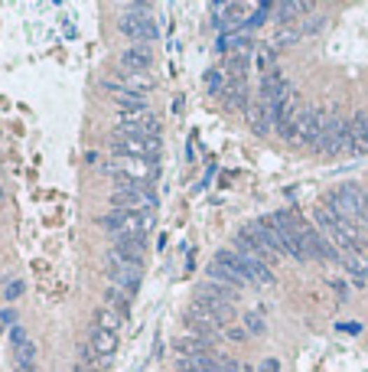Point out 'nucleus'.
<instances>
[{
  "instance_id": "nucleus-2",
  "label": "nucleus",
  "mask_w": 368,
  "mask_h": 372,
  "mask_svg": "<svg viewBox=\"0 0 368 372\" xmlns=\"http://www.w3.org/2000/svg\"><path fill=\"white\" fill-rule=\"evenodd\" d=\"M118 29L134 43H150L157 39V20L150 17V4H127L118 17Z\"/></svg>"
},
{
  "instance_id": "nucleus-27",
  "label": "nucleus",
  "mask_w": 368,
  "mask_h": 372,
  "mask_svg": "<svg viewBox=\"0 0 368 372\" xmlns=\"http://www.w3.org/2000/svg\"><path fill=\"white\" fill-rule=\"evenodd\" d=\"M297 13H313V4H281V7H277V20H281L283 27H287V23H297Z\"/></svg>"
},
{
  "instance_id": "nucleus-25",
  "label": "nucleus",
  "mask_w": 368,
  "mask_h": 372,
  "mask_svg": "<svg viewBox=\"0 0 368 372\" xmlns=\"http://www.w3.org/2000/svg\"><path fill=\"white\" fill-rule=\"evenodd\" d=\"M104 304L111 307V310H118L121 317L131 314V294H127L124 287H118V284H108V287H104Z\"/></svg>"
},
{
  "instance_id": "nucleus-8",
  "label": "nucleus",
  "mask_w": 368,
  "mask_h": 372,
  "mask_svg": "<svg viewBox=\"0 0 368 372\" xmlns=\"http://www.w3.org/2000/svg\"><path fill=\"white\" fill-rule=\"evenodd\" d=\"M111 151L118 157H137V160H160V137H127L111 131Z\"/></svg>"
},
{
  "instance_id": "nucleus-19",
  "label": "nucleus",
  "mask_w": 368,
  "mask_h": 372,
  "mask_svg": "<svg viewBox=\"0 0 368 372\" xmlns=\"http://www.w3.org/2000/svg\"><path fill=\"white\" fill-rule=\"evenodd\" d=\"M225 105L228 108H238V111H248L251 98H248V82H245V78H228V85H225Z\"/></svg>"
},
{
  "instance_id": "nucleus-6",
  "label": "nucleus",
  "mask_w": 368,
  "mask_h": 372,
  "mask_svg": "<svg viewBox=\"0 0 368 372\" xmlns=\"http://www.w3.org/2000/svg\"><path fill=\"white\" fill-rule=\"evenodd\" d=\"M104 275H108V284H118V287H124L127 294H134V291L141 287L143 265H134V261L121 258L118 252H108V255H104Z\"/></svg>"
},
{
  "instance_id": "nucleus-30",
  "label": "nucleus",
  "mask_w": 368,
  "mask_h": 372,
  "mask_svg": "<svg viewBox=\"0 0 368 372\" xmlns=\"http://www.w3.org/2000/svg\"><path fill=\"white\" fill-rule=\"evenodd\" d=\"M251 43H255L251 36H235V39H225L222 46H232V56H235V59H248V53H251Z\"/></svg>"
},
{
  "instance_id": "nucleus-28",
  "label": "nucleus",
  "mask_w": 368,
  "mask_h": 372,
  "mask_svg": "<svg viewBox=\"0 0 368 372\" xmlns=\"http://www.w3.org/2000/svg\"><path fill=\"white\" fill-rule=\"evenodd\" d=\"M277 62V49L274 46H257V53H255V69L264 76V72H271V69H277L274 66Z\"/></svg>"
},
{
  "instance_id": "nucleus-21",
  "label": "nucleus",
  "mask_w": 368,
  "mask_h": 372,
  "mask_svg": "<svg viewBox=\"0 0 368 372\" xmlns=\"http://www.w3.org/2000/svg\"><path fill=\"white\" fill-rule=\"evenodd\" d=\"M339 261L346 265V271H349L359 284H368V258H365V252H342Z\"/></svg>"
},
{
  "instance_id": "nucleus-11",
  "label": "nucleus",
  "mask_w": 368,
  "mask_h": 372,
  "mask_svg": "<svg viewBox=\"0 0 368 372\" xmlns=\"http://www.w3.org/2000/svg\"><path fill=\"white\" fill-rule=\"evenodd\" d=\"M111 95H118V92H127V95H137V98H143L147 92L153 88V78L150 76H143V72H127V69H118L114 76H108L101 82Z\"/></svg>"
},
{
  "instance_id": "nucleus-29",
  "label": "nucleus",
  "mask_w": 368,
  "mask_h": 372,
  "mask_svg": "<svg viewBox=\"0 0 368 372\" xmlns=\"http://www.w3.org/2000/svg\"><path fill=\"white\" fill-rule=\"evenodd\" d=\"M300 36H303V29H300V27H281V33L274 36V49L293 46V43H300Z\"/></svg>"
},
{
  "instance_id": "nucleus-32",
  "label": "nucleus",
  "mask_w": 368,
  "mask_h": 372,
  "mask_svg": "<svg viewBox=\"0 0 368 372\" xmlns=\"http://www.w3.org/2000/svg\"><path fill=\"white\" fill-rule=\"evenodd\" d=\"M206 85L212 95H222V72H218V69H208L206 72Z\"/></svg>"
},
{
  "instance_id": "nucleus-7",
  "label": "nucleus",
  "mask_w": 368,
  "mask_h": 372,
  "mask_svg": "<svg viewBox=\"0 0 368 372\" xmlns=\"http://www.w3.org/2000/svg\"><path fill=\"white\" fill-rule=\"evenodd\" d=\"M208 281H215V284H228V287H245L248 284V275L241 261H238V252H218L212 261H208Z\"/></svg>"
},
{
  "instance_id": "nucleus-9",
  "label": "nucleus",
  "mask_w": 368,
  "mask_h": 372,
  "mask_svg": "<svg viewBox=\"0 0 368 372\" xmlns=\"http://www.w3.org/2000/svg\"><path fill=\"white\" fill-rule=\"evenodd\" d=\"M111 206L124 212H150L157 206V193L150 186H114Z\"/></svg>"
},
{
  "instance_id": "nucleus-18",
  "label": "nucleus",
  "mask_w": 368,
  "mask_h": 372,
  "mask_svg": "<svg viewBox=\"0 0 368 372\" xmlns=\"http://www.w3.org/2000/svg\"><path fill=\"white\" fill-rule=\"evenodd\" d=\"M248 121H251V131L255 134H267L274 128V115H271V108H267L261 98H255V102L248 105Z\"/></svg>"
},
{
  "instance_id": "nucleus-22",
  "label": "nucleus",
  "mask_w": 368,
  "mask_h": 372,
  "mask_svg": "<svg viewBox=\"0 0 368 372\" xmlns=\"http://www.w3.org/2000/svg\"><path fill=\"white\" fill-rule=\"evenodd\" d=\"M173 353L180 356V359H186V356H202V353H208V340H202V336H176V340H173Z\"/></svg>"
},
{
  "instance_id": "nucleus-26",
  "label": "nucleus",
  "mask_w": 368,
  "mask_h": 372,
  "mask_svg": "<svg viewBox=\"0 0 368 372\" xmlns=\"http://www.w3.org/2000/svg\"><path fill=\"white\" fill-rule=\"evenodd\" d=\"M180 372H218V359L215 356H186V359H180Z\"/></svg>"
},
{
  "instance_id": "nucleus-24",
  "label": "nucleus",
  "mask_w": 368,
  "mask_h": 372,
  "mask_svg": "<svg viewBox=\"0 0 368 372\" xmlns=\"http://www.w3.org/2000/svg\"><path fill=\"white\" fill-rule=\"evenodd\" d=\"M92 320H94V326H98V330H108V333H118V330H121V324H124V317L118 314V310H111L108 304L94 307Z\"/></svg>"
},
{
  "instance_id": "nucleus-17",
  "label": "nucleus",
  "mask_w": 368,
  "mask_h": 372,
  "mask_svg": "<svg viewBox=\"0 0 368 372\" xmlns=\"http://www.w3.org/2000/svg\"><path fill=\"white\" fill-rule=\"evenodd\" d=\"M150 62H153V53L147 46H131L121 53V69H127V72H143L147 76Z\"/></svg>"
},
{
  "instance_id": "nucleus-5",
  "label": "nucleus",
  "mask_w": 368,
  "mask_h": 372,
  "mask_svg": "<svg viewBox=\"0 0 368 372\" xmlns=\"http://www.w3.org/2000/svg\"><path fill=\"white\" fill-rule=\"evenodd\" d=\"M101 229L111 232L114 239L118 235H134V232H147L153 229V212H124V209H111L108 216H101Z\"/></svg>"
},
{
  "instance_id": "nucleus-34",
  "label": "nucleus",
  "mask_w": 368,
  "mask_h": 372,
  "mask_svg": "<svg viewBox=\"0 0 368 372\" xmlns=\"http://www.w3.org/2000/svg\"><path fill=\"white\" fill-rule=\"evenodd\" d=\"M20 294H23V284H20V281H13V284L7 287V301H17Z\"/></svg>"
},
{
  "instance_id": "nucleus-1",
  "label": "nucleus",
  "mask_w": 368,
  "mask_h": 372,
  "mask_svg": "<svg viewBox=\"0 0 368 372\" xmlns=\"http://www.w3.org/2000/svg\"><path fill=\"white\" fill-rule=\"evenodd\" d=\"M101 173H108L118 186H153L160 180V163L157 160H137V157H118L104 160Z\"/></svg>"
},
{
  "instance_id": "nucleus-10",
  "label": "nucleus",
  "mask_w": 368,
  "mask_h": 372,
  "mask_svg": "<svg viewBox=\"0 0 368 372\" xmlns=\"http://www.w3.org/2000/svg\"><path fill=\"white\" fill-rule=\"evenodd\" d=\"M267 226H271V232H274L281 255H290L293 261H306L303 252H300V242H297V232H293V216H287V212H274V216H267Z\"/></svg>"
},
{
  "instance_id": "nucleus-31",
  "label": "nucleus",
  "mask_w": 368,
  "mask_h": 372,
  "mask_svg": "<svg viewBox=\"0 0 368 372\" xmlns=\"http://www.w3.org/2000/svg\"><path fill=\"white\" fill-rule=\"evenodd\" d=\"M245 326L251 333H264V317L257 314V310H248L245 314Z\"/></svg>"
},
{
  "instance_id": "nucleus-4",
  "label": "nucleus",
  "mask_w": 368,
  "mask_h": 372,
  "mask_svg": "<svg viewBox=\"0 0 368 372\" xmlns=\"http://www.w3.org/2000/svg\"><path fill=\"white\" fill-rule=\"evenodd\" d=\"M316 151H320L323 157H349V153H355L352 134H349V121H342L339 115H326L323 137H320V144H316Z\"/></svg>"
},
{
  "instance_id": "nucleus-3",
  "label": "nucleus",
  "mask_w": 368,
  "mask_h": 372,
  "mask_svg": "<svg viewBox=\"0 0 368 372\" xmlns=\"http://www.w3.org/2000/svg\"><path fill=\"white\" fill-rule=\"evenodd\" d=\"M323 124H326L323 108L303 105L300 111H297V118L290 121V134H287V141L300 144V147H316V144H320V137H323Z\"/></svg>"
},
{
  "instance_id": "nucleus-15",
  "label": "nucleus",
  "mask_w": 368,
  "mask_h": 372,
  "mask_svg": "<svg viewBox=\"0 0 368 372\" xmlns=\"http://www.w3.org/2000/svg\"><path fill=\"white\" fill-rule=\"evenodd\" d=\"M196 301H212V304H235L238 301V291L228 284H215V281H206V284L196 287Z\"/></svg>"
},
{
  "instance_id": "nucleus-20",
  "label": "nucleus",
  "mask_w": 368,
  "mask_h": 372,
  "mask_svg": "<svg viewBox=\"0 0 368 372\" xmlns=\"http://www.w3.org/2000/svg\"><path fill=\"white\" fill-rule=\"evenodd\" d=\"M88 346H92V350H94L98 356H104V359H111V356L118 353V333H108V330H98V326H92Z\"/></svg>"
},
{
  "instance_id": "nucleus-38",
  "label": "nucleus",
  "mask_w": 368,
  "mask_h": 372,
  "mask_svg": "<svg viewBox=\"0 0 368 372\" xmlns=\"http://www.w3.org/2000/svg\"><path fill=\"white\" fill-rule=\"evenodd\" d=\"M76 372H98V369H88V366H82V363H78V366H76Z\"/></svg>"
},
{
  "instance_id": "nucleus-37",
  "label": "nucleus",
  "mask_w": 368,
  "mask_h": 372,
  "mask_svg": "<svg viewBox=\"0 0 368 372\" xmlns=\"http://www.w3.org/2000/svg\"><path fill=\"white\" fill-rule=\"evenodd\" d=\"M261 372H277V363H274V359H267V363L261 366Z\"/></svg>"
},
{
  "instance_id": "nucleus-14",
  "label": "nucleus",
  "mask_w": 368,
  "mask_h": 372,
  "mask_svg": "<svg viewBox=\"0 0 368 372\" xmlns=\"http://www.w3.org/2000/svg\"><path fill=\"white\" fill-rule=\"evenodd\" d=\"M114 252L121 258H127V261H134V265H143L147 235H141V232H134V235H118V239H114Z\"/></svg>"
},
{
  "instance_id": "nucleus-33",
  "label": "nucleus",
  "mask_w": 368,
  "mask_h": 372,
  "mask_svg": "<svg viewBox=\"0 0 368 372\" xmlns=\"http://www.w3.org/2000/svg\"><path fill=\"white\" fill-rule=\"evenodd\" d=\"M10 340H13V346H17V350H20V346H27V343H29V340H27V333H23L20 326H13V333H10Z\"/></svg>"
},
{
  "instance_id": "nucleus-13",
  "label": "nucleus",
  "mask_w": 368,
  "mask_h": 372,
  "mask_svg": "<svg viewBox=\"0 0 368 372\" xmlns=\"http://www.w3.org/2000/svg\"><path fill=\"white\" fill-rule=\"evenodd\" d=\"M342 196V202L349 206L352 219L355 222H368V193L362 190L359 183H339V190H336Z\"/></svg>"
},
{
  "instance_id": "nucleus-36",
  "label": "nucleus",
  "mask_w": 368,
  "mask_h": 372,
  "mask_svg": "<svg viewBox=\"0 0 368 372\" xmlns=\"http://www.w3.org/2000/svg\"><path fill=\"white\" fill-rule=\"evenodd\" d=\"M0 324H13V310H3V314H0Z\"/></svg>"
},
{
  "instance_id": "nucleus-23",
  "label": "nucleus",
  "mask_w": 368,
  "mask_h": 372,
  "mask_svg": "<svg viewBox=\"0 0 368 372\" xmlns=\"http://www.w3.org/2000/svg\"><path fill=\"white\" fill-rule=\"evenodd\" d=\"M349 134H352V147H355V153H368V111H359V115L352 118Z\"/></svg>"
},
{
  "instance_id": "nucleus-12",
  "label": "nucleus",
  "mask_w": 368,
  "mask_h": 372,
  "mask_svg": "<svg viewBox=\"0 0 368 372\" xmlns=\"http://www.w3.org/2000/svg\"><path fill=\"white\" fill-rule=\"evenodd\" d=\"M118 134H127V137H160V124L150 111L143 115H131V111H121L118 115V124H114Z\"/></svg>"
},
{
  "instance_id": "nucleus-35",
  "label": "nucleus",
  "mask_w": 368,
  "mask_h": 372,
  "mask_svg": "<svg viewBox=\"0 0 368 372\" xmlns=\"http://www.w3.org/2000/svg\"><path fill=\"white\" fill-rule=\"evenodd\" d=\"M228 340H238V343H241V340H245V330H241V326H232V330H228Z\"/></svg>"
},
{
  "instance_id": "nucleus-39",
  "label": "nucleus",
  "mask_w": 368,
  "mask_h": 372,
  "mask_svg": "<svg viewBox=\"0 0 368 372\" xmlns=\"http://www.w3.org/2000/svg\"><path fill=\"white\" fill-rule=\"evenodd\" d=\"M0 200H3V190H0Z\"/></svg>"
},
{
  "instance_id": "nucleus-16",
  "label": "nucleus",
  "mask_w": 368,
  "mask_h": 372,
  "mask_svg": "<svg viewBox=\"0 0 368 372\" xmlns=\"http://www.w3.org/2000/svg\"><path fill=\"white\" fill-rule=\"evenodd\" d=\"M238 261L245 268L248 281H255V284H274V275H271V268H267L261 258L248 255V252H238Z\"/></svg>"
}]
</instances>
